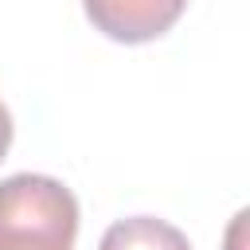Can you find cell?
Returning <instances> with one entry per match:
<instances>
[{"mask_svg": "<svg viewBox=\"0 0 250 250\" xmlns=\"http://www.w3.org/2000/svg\"><path fill=\"white\" fill-rule=\"evenodd\" d=\"M86 20L113 43H152L184 16L188 0H82Z\"/></svg>", "mask_w": 250, "mask_h": 250, "instance_id": "7a4b0ae2", "label": "cell"}, {"mask_svg": "<svg viewBox=\"0 0 250 250\" xmlns=\"http://www.w3.org/2000/svg\"><path fill=\"white\" fill-rule=\"evenodd\" d=\"M78 199L74 191L39 172L0 180V250H74Z\"/></svg>", "mask_w": 250, "mask_h": 250, "instance_id": "6da1fadb", "label": "cell"}, {"mask_svg": "<svg viewBox=\"0 0 250 250\" xmlns=\"http://www.w3.org/2000/svg\"><path fill=\"white\" fill-rule=\"evenodd\" d=\"M12 133H16L12 113H8V105L0 102V160H4V156H8V148H12Z\"/></svg>", "mask_w": 250, "mask_h": 250, "instance_id": "277c9868", "label": "cell"}, {"mask_svg": "<svg viewBox=\"0 0 250 250\" xmlns=\"http://www.w3.org/2000/svg\"><path fill=\"white\" fill-rule=\"evenodd\" d=\"M98 250H191V242L180 227L156 215H129L102 234Z\"/></svg>", "mask_w": 250, "mask_h": 250, "instance_id": "3957f363", "label": "cell"}]
</instances>
